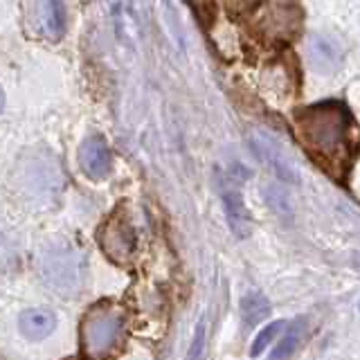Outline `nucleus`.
Returning <instances> with one entry per match:
<instances>
[{
	"instance_id": "nucleus-1",
	"label": "nucleus",
	"mask_w": 360,
	"mask_h": 360,
	"mask_svg": "<svg viewBox=\"0 0 360 360\" xmlns=\"http://www.w3.org/2000/svg\"><path fill=\"white\" fill-rule=\"evenodd\" d=\"M295 131L322 172L342 178L356 155L354 117L340 101H318L295 112Z\"/></svg>"
},
{
	"instance_id": "nucleus-2",
	"label": "nucleus",
	"mask_w": 360,
	"mask_h": 360,
	"mask_svg": "<svg viewBox=\"0 0 360 360\" xmlns=\"http://www.w3.org/2000/svg\"><path fill=\"white\" fill-rule=\"evenodd\" d=\"M39 275L43 284L59 295H77L88 275V259L77 243L56 239L39 255Z\"/></svg>"
},
{
	"instance_id": "nucleus-3",
	"label": "nucleus",
	"mask_w": 360,
	"mask_h": 360,
	"mask_svg": "<svg viewBox=\"0 0 360 360\" xmlns=\"http://www.w3.org/2000/svg\"><path fill=\"white\" fill-rule=\"evenodd\" d=\"M124 335V311L110 302L90 307L79 326V345L86 360H108Z\"/></svg>"
},
{
	"instance_id": "nucleus-4",
	"label": "nucleus",
	"mask_w": 360,
	"mask_h": 360,
	"mask_svg": "<svg viewBox=\"0 0 360 360\" xmlns=\"http://www.w3.org/2000/svg\"><path fill=\"white\" fill-rule=\"evenodd\" d=\"M97 241L112 264L129 266L135 257V248H138V236H135V228L131 223L129 212L124 207L110 212V217L101 223Z\"/></svg>"
},
{
	"instance_id": "nucleus-5",
	"label": "nucleus",
	"mask_w": 360,
	"mask_h": 360,
	"mask_svg": "<svg viewBox=\"0 0 360 360\" xmlns=\"http://www.w3.org/2000/svg\"><path fill=\"white\" fill-rule=\"evenodd\" d=\"M302 25V7L297 0H270L257 20L259 34L270 43H286Z\"/></svg>"
},
{
	"instance_id": "nucleus-6",
	"label": "nucleus",
	"mask_w": 360,
	"mask_h": 360,
	"mask_svg": "<svg viewBox=\"0 0 360 360\" xmlns=\"http://www.w3.org/2000/svg\"><path fill=\"white\" fill-rule=\"evenodd\" d=\"M243 180H245V176L236 174V169L219 174V191H221L223 210H225V217H228L230 230L236 239H248L252 232V219H250V212H248L245 202H243V194H241Z\"/></svg>"
},
{
	"instance_id": "nucleus-7",
	"label": "nucleus",
	"mask_w": 360,
	"mask_h": 360,
	"mask_svg": "<svg viewBox=\"0 0 360 360\" xmlns=\"http://www.w3.org/2000/svg\"><path fill=\"white\" fill-rule=\"evenodd\" d=\"M20 165V183L25 185L32 196H41L48 194V191H54V187L59 185L61 180V172H59V162H54L52 155H25Z\"/></svg>"
},
{
	"instance_id": "nucleus-8",
	"label": "nucleus",
	"mask_w": 360,
	"mask_h": 360,
	"mask_svg": "<svg viewBox=\"0 0 360 360\" xmlns=\"http://www.w3.org/2000/svg\"><path fill=\"white\" fill-rule=\"evenodd\" d=\"M307 56L315 72L333 75L342 68L345 48L340 45V41L331 37V34L311 32L307 39Z\"/></svg>"
},
{
	"instance_id": "nucleus-9",
	"label": "nucleus",
	"mask_w": 360,
	"mask_h": 360,
	"mask_svg": "<svg viewBox=\"0 0 360 360\" xmlns=\"http://www.w3.org/2000/svg\"><path fill=\"white\" fill-rule=\"evenodd\" d=\"M250 146L259 160H262L277 178L286 180V183H297V172H295V167H292L290 158L273 138H268L264 133H255L250 138Z\"/></svg>"
},
{
	"instance_id": "nucleus-10",
	"label": "nucleus",
	"mask_w": 360,
	"mask_h": 360,
	"mask_svg": "<svg viewBox=\"0 0 360 360\" xmlns=\"http://www.w3.org/2000/svg\"><path fill=\"white\" fill-rule=\"evenodd\" d=\"M79 167L84 169L88 178H106L110 172V151L99 135H88V138L79 146Z\"/></svg>"
},
{
	"instance_id": "nucleus-11",
	"label": "nucleus",
	"mask_w": 360,
	"mask_h": 360,
	"mask_svg": "<svg viewBox=\"0 0 360 360\" xmlns=\"http://www.w3.org/2000/svg\"><path fill=\"white\" fill-rule=\"evenodd\" d=\"M56 329V315L50 309H25L18 315V331L32 342L45 340Z\"/></svg>"
},
{
	"instance_id": "nucleus-12",
	"label": "nucleus",
	"mask_w": 360,
	"mask_h": 360,
	"mask_svg": "<svg viewBox=\"0 0 360 360\" xmlns=\"http://www.w3.org/2000/svg\"><path fill=\"white\" fill-rule=\"evenodd\" d=\"M41 34L50 41H59L65 32V7L63 0H41Z\"/></svg>"
},
{
	"instance_id": "nucleus-13",
	"label": "nucleus",
	"mask_w": 360,
	"mask_h": 360,
	"mask_svg": "<svg viewBox=\"0 0 360 360\" xmlns=\"http://www.w3.org/2000/svg\"><path fill=\"white\" fill-rule=\"evenodd\" d=\"M239 315H241V326L243 331L255 329L257 324H262L270 315V302L262 290H250L241 297L239 304Z\"/></svg>"
},
{
	"instance_id": "nucleus-14",
	"label": "nucleus",
	"mask_w": 360,
	"mask_h": 360,
	"mask_svg": "<svg viewBox=\"0 0 360 360\" xmlns=\"http://www.w3.org/2000/svg\"><path fill=\"white\" fill-rule=\"evenodd\" d=\"M307 318H295L290 322L288 331L284 333V338L275 345L273 354H270V360H288L292 354L297 352V347L302 342L304 333H307Z\"/></svg>"
},
{
	"instance_id": "nucleus-15",
	"label": "nucleus",
	"mask_w": 360,
	"mask_h": 360,
	"mask_svg": "<svg viewBox=\"0 0 360 360\" xmlns=\"http://www.w3.org/2000/svg\"><path fill=\"white\" fill-rule=\"evenodd\" d=\"M284 326H286L284 320H275V322H270L268 326H264V329L255 335V342L250 347V358H259V356H262L266 349L273 345V340L281 333V329H284Z\"/></svg>"
},
{
	"instance_id": "nucleus-16",
	"label": "nucleus",
	"mask_w": 360,
	"mask_h": 360,
	"mask_svg": "<svg viewBox=\"0 0 360 360\" xmlns=\"http://www.w3.org/2000/svg\"><path fill=\"white\" fill-rule=\"evenodd\" d=\"M268 191V202H270V207H273L279 217H288L290 214V202H288V196L284 194L281 189H277V187H268L266 189Z\"/></svg>"
},
{
	"instance_id": "nucleus-17",
	"label": "nucleus",
	"mask_w": 360,
	"mask_h": 360,
	"mask_svg": "<svg viewBox=\"0 0 360 360\" xmlns=\"http://www.w3.org/2000/svg\"><path fill=\"white\" fill-rule=\"evenodd\" d=\"M202 352H205V322H198L196 324V333H194V340H191V347L187 352L185 360H200Z\"/></svg>"
},
{
	"instance_id": "nucleus-18",
	"label": "nucleus",
	"mask_w": 360,
	"mask_h": 360,
	"mask_svg": "<svg viewBox=\"0 0 360 360\" xmlns=\"http://www.w3.org/2000/svg\"><path fill=\"white\" fill-rule=\"evenodd\" d=\"M223 7L232 11V14H245V11H250L259 0H221Z\"/></svg>"
},
{
	"instance_id": "nucleus-19",
	"label": "nucleus",
	"mask_w": 360,
	"mask_h": 360,
	"mask_svg": "<svg viewBox=\"0 0 360 360\" xmlns=\"http://www.w3.org/2000/svg\"><path fill=\"white\" fill-rule=\"evenodd\" d=\"M5 108V93H3V86H0V112Z\"/></svg>"
}]
</instances>
